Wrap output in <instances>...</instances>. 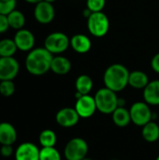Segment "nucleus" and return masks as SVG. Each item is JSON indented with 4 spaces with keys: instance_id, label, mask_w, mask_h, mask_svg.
I'll return each mask as SVG.
<instances>
[{
    "instance_id": "nucleus-6",
    "label": "nucleus",
    "mask_w": 159,
    "mask_h": 160,
    "mask_svg": "<svg viewBox=\"0 0 159 160\" xmlns=\"http://www.w3.org/2000/svg\"><path fill=\"white\" fill-rule=\"evenodd\" d=\"M70 46V39L62 32H53L47 36L44 40V48L52 54H60Z\"/></svg>"
},
{
    "instance_id": "nucleus-30",
    "label": "nucleus",
    "mask_w": 159,
    "mask_h": 160,
    "mask_svg": "<svg viewBox=\"0 0 159 160\" xmlns=\"http://www.w3.org/2000/svg\"><path fill=\"white\" fill-rule=\"evenodd\" d=\"M0 154L4 158H9L13 154L12 145H2L0 149Z\"/></svg>"
},
{
    "instance_id": "nucleus-13",
    "label": "nucleus",
    "mask_w": 159,
    "mask_h": 160,
    "mask_svg": "<svg viewBox=\"0 0 159 160\" xmlns=\"http://www.w3.org/2000/svg\"><path fill=\"white\" fill-rule=\"evenodd\" d=\"M40 149L32 142H22L15 150V160H39Z\"/></svg>"
},
{
    "instance_id": "nucleus-12",
    "label": "nucleus",
    "mask_w": 159,
    "mask_h": 160,
    "mask_svg": "<svg viewBox=\"0 0 159 160\" xmlns=\"http://www.w3.org/2000/svg\"><path fill=\"white\" fill-rule=\"evenodd\" d=\"M13 40L18 48V50L22 52H30L33 50L35 45V36L34 34L27 29L17 30Z\"/></svg>"
},
{
    "instance_id": "nucleus-36",
    "label": "nucleus",
    "mask_w": 159,
    "mask_h": 160,
    "mask_svg": "<svg viewBox=\"0 0 159 160\" xmlns=\"http://www.w3.org/2000/svg\"><path fill=\"white\" fill-rule=\"evenodd\" d=\"M82 160H94V159H92V158H84L83 159H82Z\"/></svg>"
},
{
    "instance_id": "nucleus-29",
    "label": "nucleus",
    "mask_w": 159,
    "mask_h": 160,
    "mask_svg": "<svg viewBox=\"0 0 159 160\" xmlns=\"http://www.w3.org/2000/svg\"><path fill=\"white\" fill-rule=\"evenodd\" d=\"M8 28H9V23L7 15L0 14V34L7 32Z\"/></svg>"
},
{
    "instance_id": "nucleus-38",
    "label": "nucleus",
    "mask_w": 159,
    "mask_h": 160,
    "mask_svg": "<svg viewBox=\"0 0 159 160\" xmlns=\"http://www.w3.org/2000/svg\"><path fill=\"white\" fill-rule=\"evenodd\" d=\"M112 160H118V159H112Z\"/></svg>"
},
{
    "instance_id": "nucleus-16",
    "label": "nucleus",
    "mask_w": 159,
    "mask_h": 160,
    "mask_svg": "<svg viewBox=\"0 0 159 160\" xmlns=\"http://www.w3.org/2000/svg\"><path fill=\"white\" fill-rule=\"evenodd\" d=\"M70 46L78 53H86L91 50L92 41L83 34H76L70 38Z\"/></svg>"
},
{
    "instance_id": "nucleus-34",
    "label": "nucleus",
    "mask_w": 159,
    "mask_h": 160,
    "mask_svg": "<svg viewBox=\"0 0 159 160\" xmlns=\"http://www.w3.org/2000/svg\"><path fill=\"white\" fill-rule=\"evenodd\" d=\"M24 1L27 2V3H30V4H37L42 0H24Z\"/></svg>"
},
{
    "instance_id": "nucleus-19",
    "label": "nucleus",
    "mask_w": 159,
    "mask_h": 160,
    "mask_svg": "<svg viewBox=\"0 0 159 160\" xmlns=\"http://www.w3.org/2000/svg\"><path fill=\"white\" fill-rule=\"evenodd\" d=\"M112 121L115 126L119 128H125L129 125L131 122L129 110L126 109V107H118L112 113Z\"/></svg>"
},
{
    "instance_id": "nucleus-14",
    "label": "nucleus",
    "mask_w": 159,
    "mask_h": 160,
    "mask_svg": "<svg viewBox=\"0 0 159 160\" xmlns=\"http://www.w3.org/2000/svg\"><path fill=\"white\" fill-rule=\"evenodd\" d=\"M17 140V131L8 122L0 123V144L12 145Z\"/></svg>"
},
{
    "instance_id": "nucleus-7",
    "label": "nucleus",
    "mask_w": 159,
    "mask_h": 160,
    "mask_svg": "<svg viewBox=\"0 0 159 160\" xmlns=\"http://www.w3.org/2000/svg\"><path fill=\"white\" fill-rule=\"evenodd\" d=\"M131 122L138 127H143L152 120L153 112L151 111L149 104L145 101H137L133 103L129 109Z\"/></svg>"
},
{
    "instance_id": "nucleus-11",
    "label": "nucleus",
    "mask_w": 159,
    "mask_h": 160,
    "mask_svg": "<svg viewBox=\"0 0 159 160\" xmlns=\"http://www.w3.org/2000/svg\"><path fill=\"white\" fill-rule=\"evenodd\" d=\"M55 120L56 123L62 128H72L78 124L80 116L75 108L66 107L57 112Z\"/></svg>"
},
{
    "instance_id": "nucleus-2",
    "label": "nucleus",
    "mask_w": 159,
    "mask_h": 160,
    "mask_svg": "<svg viewBox=\"0 0 159 160\" xmlns=\"http://www.w3.org/2000/svg\"><path fill=\"white\" fill-rule=\"evenodd\" d=\"M129 71L122 64H112L108 67L103 75L105 87L118 93L128 85Z\"/></svg>"
},
{
    "instance_id": "nucleus-1",
    "label": "nucleus",
    "mask_w": 159,
    "mask_h": 160,
    "mask_svg": "<svg viewBox=\"0 0 159 160\" xmlns=\"http://www.w3.org/2000/svg\"><path fill=\"white\" fill-rule=\"evenodd\" d=\"M53 54L45 48L31 50L25 58L26 70L35 76H41L51 70V64Z\"/></svg>"
},
{
    "instance_id": "nucleus-17",
    "label": "nucleus",
    "mask_w": 159,
    "mask_h": 160,
    "mask_svg": "<svg viewBox=\"0 0 159 160\" xmlns=\"http://www.w3.org/2000/svg\"><path fill=\"white\" fill-rule=\"evenodd\" d=\"M71 69V62L65 56L56 55L52 57L51 70L57 75H66Z\"/></svg>"
},
{
    "instance_id": "nucleus-18",
    "label": "nucleus",
    "mask_w": 159,
    "mask_h": 160,
    "mask_svg": "<svg viewBox=\"0 0 159 160\" xmlns=\"http://www.w3.org/2000/svg\"><path fill=\"white\" fill-rule=\"evenodd\" d=\"M149 83L147 74L141 70H134L129 73L128 85L135 89H144Z\"/></svg>"
},
{
    "instance_id": "nucleus-4",
    "label": "nucleus",
    "mask_w": 159,
    "mask_h": 160,
    "mask_svg": "<svg viewBox=\"0 0 159 160\" xmlns=\"http://www.w3.org/2000/svg\"><path fill=\"white\" fill-rule=\"evenodd\" d=\"M87 28L89 33L96 38L104 37L110 29V21L108 16L100 12H92L87 18Z\"/></svg>"
},
{
    "instance_id": "nucleus-26",
    "label": "nucleus",
    "mask_w": 159,
    "mask_h": 160,
    "mask_svg": "<svg viewBox=\"0 0 159 160\" xmlns=\"http://www.w3.org/2000/svg\"><path fill=\"white\" fill-rule=\"evenodd\" d=\"M15 92V84L12 81H1L0 82V94L3 97H10Z\"/></svg>"
},
{
    "instance_id": "nucleus-8",
    "label": "nucleus",
    "mask_w": 159,
    "mask_h": 160,
    "mask_svg": "<svg viewBox=\"0 0 159 160\" xmlns=\"http://www.w3.org/2000/svg\"><path fill=\"white\" fill-rule=\"evenodd\" d=\"M75 110L78 112L80 118L87 119L94 115L97 109L95 98L90 95H83L76 99Z\"/></svg>"
},
{
    "instance_id": "nucleus-35",
    "label": "nucleus",
    "mask_w": 159,
    "mask_h": 160,
    "mask_svg": "<svg viewBox=\"0 0 159 160\" xmlns=\"http://www.w3.org/2000/svg\"><path fill=\"white\" fill-rule=\"evenodd\" d=\"M44 1H46V2H49V3H53V2H55L56 0H44Z\"/></svg>"
},
{
    "instance_id": "nucleus-20",
    "label": "nucleus",
    "mask_w": 159,
    "mask_h": 160,
    "mask_svg": "<svg viewBox=\"0 0 159 160\" xmlns=\"http://www.w3.org/2000/svg\"><path fill=\"white\" fill-rule=\"evenodd\" d=\"M142 138L148 142H155L159 140V126L155 121H150L142 127Z\"/></svg>"
},
{
    "instance_id": "nucleus-33",
    "label": "nucleus",
    "mask_w": 159,
    "mask_h": 160,
    "mask_svg": "<svg viewBox=\"0 0 159 160\" xmlns=\"http://www.w3.org/2000/svg\"><path fill=\"white\" fill-rule=\"evenodd\" d=\"M126 101L124 98H118V107H125Z\"/></svg>"
},
{
    "instance_id": "nucleus-23",
    "label": "nucleus",
    "mask_w": 159,
    "mask_h": 160,
    "mask_svg": "<svg viewBox=\"0 0 159 160\" xmlns=\"http://www.w3.org/2000/svg\"><path fill=\"white\" fill-rule=\"evenodd\" d=\"M18 50L13 39L4 38L0 40V57H11Z\"/></svg>"
},
{
    "instance_id": "nucleus-31",
    "label": "nucleus",
    "mask_w": 159,
    "mask_h": 160,
    "mask_svg": "<svg viewBox=\"0 0 159 160\" xmlns=\"http://www.w3.org/2000/svg\"><path fill=\"white\" fill-rule=\"evenodd\" d=\"M151 67L153 70L159 74V52L154 55V57L151 60Z\"/></svg>"
},
{
    "instance_id": "nucleus-3",
    "label": "nucleus",
    "mask_w": 159,
    "mask_h": 160,
    "mask_svg": "<svg viewBox=\"0 0 159 160\" xmlns=\"http://www.w3.org/2000/svg\"><path fill=\"white\" fill-rule=\"evenodd\" d=\"M97 109L104 114H112L118 108V97L116 92L103 87L100 88L95 95Z\"/></svg>"
},
{
    "instance_id": "nucleus-27",
    "label": "nucleus",
    "mask_w": 159,
    "mask_h": 160,
    "mask_svg": "<svg viewBox=\"0 0 159 160\" xmlns=\"http://www.w3.org/2000/svg\"><path fill=\"white\" fill-rule=\"evenodd\" d=\"M17 0H0V14L7 15L16 8Z\"/></svg>"
},
{
    "instance_id": "nucleus-22",
    "label": "nucleus",
    "mask_w": 159,
    "mask_h": 160,
    "mask_svg": "<svg viewBox=\"0 0 159 160\" xmlns=\"http://www.w3.org/2000/svg\"><path fill=\"white\" fill-rule=\"evenodd\" d=\"M7 17L10 28L20 30L23 27V25L25 23V17H24L23 13L21 12L20 10L14 9L9 14H7Z\"/></svg>"
},
{
    "instance_id": "nucleus-10",
    "label": "nucleus",
    "mask_w": 159,
    "mask_h": 160,
    "mask_svg": "<svg viewBox=\"0 0 159 160\" xmlns=\"http://www.w3.org/2000/svg\"><path fill=\"white\" fill-rule=\"evenodd\" d=\"M34 16L37 22L41 24H48L52 22L55 16V10L52 4L44 0L36 4Z\"/></svg>"
},
{
    "instance_id": "nucleus-25",
    "label": "nucleus",
    "mask_w": 159,
    "mask_h": 160,
    "mask_svg": "<svg viewBox=\"0 0 159 160\" xmlns=\"http://www.w3.org/2000/svg\"><path fill=\"white\" fill-rule=\"evenodd\" d=\"M39 160H61V155L55 147H42L39 152Z\"/></svg>"
},
{
    "instance_id": "nucleus-24",
    "label": "nucleus",
    "mask_w": 159,
    "mask_h": 160,
    "mask_svg": "<svg viewBox=\"0 0 159 160\" xmlns=\"http://www.w3.org/2000/svg\"><path fill=\"white\" fill-rule=\"evenodd\" d=\"M39 144L42 147H54L57 142L56 134L52 129H44L40 132L38 137Z\"/></svg>"
},
{
    "instance_id": "nucleus-5",
    "label": "nucleus",
    "mask_w": 159,
    "mask_h": 160,
    "mask_svg": "<svg viewBox=\"0 0 159 160\" xmlns=\"http://www.w3.org/2000/svg\"><path fill=\"white\" fill-rule=\"evenodd\" d=\"M88 143L82 138L76 137L69 140L64 149V156L67 160H82L88 154Z\"/></svg>"
},
{
    "instance_id": "nucleus-9",
    "label": "nucleus",
    "mask_w": 159,
    "mask_h": 160,
    "mask_svg": "<svg viewBox=\"0 0 159 160\" xmlns=\"http://www.w3.org/2000/svg\"><path fill=\"white\" fill-rule=\"evenodd\" d=\"M20 70L18 61L13 57H0V82L13 81Z\"/></svg>"
},
{
    "instance_id": "nucleus-21",
    "label": "nucleus",
    "mask_w": 159,
    "mask_h": 160,
    "mask_svg": "<svg viewBox=\"0 0 159 160\" xmlns=\"http://www.w3.org/2000/svg\"><path fill=\"white\" fill-rule=\"evenodd\" d=\"M93 80L89 75L82 74L80 75L75 82L76 92L81 95H89V93L93 89Z\"/></svg>"
},
{
    "instance_id": "nucleus-37",
    "label": "nucleus",
    "mask_w": 159,
    "mask_h": 160,
    "mask_svg": "<svg viewBox=\"0 0 159 160\" xmlns=\"http://www.w3.org/2000/svg\"><path fill=\"white\" fill-rule=\"evenodd\" d=\"M156 160H159V156L157 157V159H156Z\"/></svg>"
},
{
    "instance_id": "nucleus-15",
    "label": "nucleus",
    "mask_w": 159,
    "mask_h": 160,
    "mask_svg": "<svg viewBox=\"0 0 159 160\" xmlns=\"http://www.w3.org/2000/svg\"><path fill=\"white\" fill-rule=\"evenodd\" d=\"M143 98L144 101L149 105H159V80L149 82V83L143 89Z\"/></svg>"
},
{
    "instance_id": "nucleus-28",
    "label": "nucleus",
    "mask_w": 159,
    "mask_h": 160,
    "mask_svg": "<svg viewBox=\"0 0 159 160\" xmlns=\"http://www.w3.org/2000/svg\"><path fill=\"white\" fill-rule=\"evenodd\" d=\"M106 5V0H87L86 8L92 12H100Z\"/></svg>"
},
{
    "instance_id": "nucleus-32",
    "label": "nucleus",
    "mask_w": 159,
    "mask_h": 160,
    "mask_svg": "<svg viewBox=\"0 0 159 160\" xmlns=\"http://www.w3.org/2000/svg\"><path fill=\"white\" fill-rule=\"evenodd\" d=\"M91 14H92V11H91L90 9H88L87 8H85V9L82 11V15H83L85 18H88V17H89Z\"/></svg>"
}]
</instances>
